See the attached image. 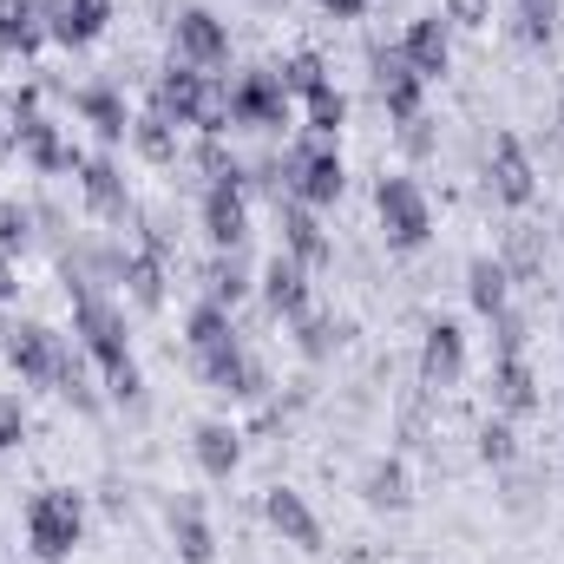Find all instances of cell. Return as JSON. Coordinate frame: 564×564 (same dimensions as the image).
I'll use <instances>...</instances> for the list:
<instances>
[{
    "mask_svg": "<svg viewBox=\"0 0 564 564\" xmlns=\"http://www.w3.org/2000/svg\"><path fill=\"white\" fill-rule=\"evenodd\" d=\"M368 73H375V99H381V112L394 126L426 112V79L401 59V46H368Z\"/></svg>",
    "mask_w": 564,
    "mask_h": 564,
    "instance_id": "obj_7",
    "label": "cell"
},
{
    "mask_svg": "<svg viewBox=\"0 0 564 564\" xmlns=\"http://www.w3.org/2000/svg\"><path fill=\"white\" fill-rule=\"evenodd\" d=\"M552 139L564 144V99H558V112H552Z\"/></svg>",
    "mask_w": 564,
    "mask_h": 564,
    "instance_id": "obj_47",
    "label": "cell"
},
{
    "mask_svg": "<svg viewBox=\"0 0 564 564\" xmlns=\"http://www.w3.org/2000/svg\"><path fill=\"white\" fill-rule=\"evenodd\" d=\"M171 545H177L184 564H217V532H210V519H204L197 499H177L171 506Z\"/></svg>",
    "mask_w": 564,
    "mask_h": 564,
    "instance_id": "obj_26",
    "label": "cell"
},
{
    "mask_svg": "<svg viewBox=\"0 0 564 564\" xmlns=\"http://www.w3.org/2000/svg\"><path fill=\"white\" fill-rule=\"evenodd\" d=\"M197 224H204L210 250H243V243H250V191H243L237 177L204 184V197H197Z\"/></svg>",
    "mask_w": 564,
    "mask_h": 564,
    "instance_id": "obj_11",
    "label": "cell"
},
{
    "mask_svg": "<svg viewBox=\"0 0 564 564\" xmlns=\"http://www.w3.org/2000/svg\"><path fill=\"white\" fill-rule=\"evenodd\" d=\"M33 204H20V197H0V257H26V243H33Z\"/></svg>",
    "mask_w": 564,
    "mask_h": 564,
    "instance_id": "obj_37",
    "label": "cell"
},
{
    "mask_svg": "<svg viewBox=\"0 0 564 564\" xmlns=\"http://www.w3.org/2000/svg\"><path fill=\"white\" fill-rule=\"evenodd\" d=\"M558 0H512V40L519 46H552L558 40Z\"/></svg>",
    "mask_w": 564,
    "mask_h": 564,
    "instance_id": "obj_34",
    "label": "cell"
},
{
    "mask_svg": "<svg viewBox=\"0 0 564 564\" xmlns=\"http://www.w3.org/2000/svg\"><path fill=\"white\" fill-rule=\"evenodd\" d=\"M257 295H263V308L276 315V322H295V315H308V270L276 250L270 263H263V276H257Z\"/></svg>",
    "mask_w": 564,
    "mask_h": 564,
    "instance_id": "obj_21",
    "label": "cell"
},
{
    "mask_svg": "<svg viewBox=\"0 0 564 564\" xmlns=\"http://www.w3.org/2000/svg\"><path fill=\"white\" fill-rule=\"evenodd\" d=\"M341 126H348V93H341L335 79H322V86L302 99V132H308V139H341Z\"/></svg>",
    "mask_w": 564,
    "mask_h": 564,
    "instance_id": "obj_30",
    "label": "cell"
},
{
    "mask_svg": "<svg viewBox=\"0 0 564 564\" xmlns=\"http://www.w3.org/2000/svg\"><path fill=\"white\" fill-rule=\"evenodd\" d=\"M375 217H381L388 250H401V257L433 243V204H426V191L408 171H381L375 177Z\"/></svg>",
    "mask_w": 564,
    "mask_h": 564,
    "instance_id": "obj_4",
    "label": "cell"
},
{
    "mask_svg": "<svg viewBox=\"0 0 564 564\" xmlns=\"http://www.w3.org/2000/svg\"><path fill=\"white\" fill-rule=\"evenodd\" d=\"M164 276H171V263H158V257H144V250H126V295H132V308H164Z\"/></svg>",
    "mask_w": 564,
    "mask_h": 564,
    "instance_id": "obj_31",
    "label": "cell"
},
{
    "mask_svg": "<svg viewBox=\"0 0 564 564\" xmlns=\"http://www.w3.org/2000/svg\"><path fill=\"white\" fill-rule=\"evenodd\" d=\"M204 79H210V73H197V66L171 59V66L151 79V99H144V106H151L158 119H171L177 132H191V119H197V99H204Z\"/></svg>",
    "mask_w": 564,
    "mask_h": 564,
    "instance_id": "obj_19",
    "label": "cell"
},
{
    "mask_svg": "<svg viewBox=\"0 0 564 564\" xmlns=\"http://www.w3.org/2000/svg\"><path fill=\"white\" fill-rule=\"evenodd\" d=\"M459 381H466V328L440 315V322H426V335H421V388L426 394H446Z\"/></svg>",
    "mask_w": 564,
    "mask_h": 564,
    "instance_id": "obj_16",
    "label": "cell"
},
{
    "mask_svg": "<svg viewBox=\"0 0 564 564\" xmlns=\"http://www.w3.org/2000/svg\"><path fill=\"white\" fill-rule=\"evenodd\" d=\"M361 499H368L375 512H408V499H414L408 459H401V453H381V459H368V466H361Z\"/></svg>",
    "mask_w": 564,
    "mask_h": 564,
    "instance_id": "obj_23",
    "label": "cell"
},
{
    "mask_svg": "<svg viewBox=\"0 0 564 564\" xmlns=\"http://www.w3.org/2000/svg\"><path fill=\"white\" fill-rule=\"evenodd\" d=\"M276 79H282L289 99H308V93L328 79V59H322V53H289V59L276 66Z\"/></svg>",
    "mask_w": 564,
    "mask_h": 564,
    "instance_id": "obj_38",
    "label": "cell"
},
{
    "mask_svg": "<svg viewBox=\"0 0 564 564\" xmlns=\"http://www.w3.org/2000/svg\"><path fill=\"white\" fill-rule=\"evenodd\" d=\"M132 230H139L144 257H158V263H171V257H177V237H171V224H164L158 210H139V217H132Z\"/></svg>",
    "mask_w": 564,
    "mask_h": 564,
    "instance_id": "obj_40",
    "label": "cell"
},
{
    "mask_svg": "<svg viewBox=\"0 0 564 564\" xmlns=\"http://www.w3.org/2000/svg\"><path fill=\"white\" fill-rule=\"evenodd\" d=\"M394 46H401V59L421 73L426 86L453 73V20H446V13H414V20H408V33H401Z\"/></svg>",
    "mask_w": 564,
    "mask_h": 564,
    "instance_id": "obj_17",
    "label": "cell"
},
{
    "mask_svg": "<svg viewBox=\"0 0 564 564\" xmlns=\"http://www.w3.org/2000/svg\"><path fill=\"white\" fill-rule=\"evenodd\" d=\"M20 158V139H13V106H7V93H0V164H13Z\"/></svg>",
    "mask_w": 564,
    "mask_h": 564,
    "instance_id": "obj_44",
    "label": "cell"
},
{
    "mask_svg": "<svg viewBox=\"0 0 564 564\" xmlns=\"http://www.w3.org/2000/svg\"><path fill=\"white\" fill-rule=\"evenodd\" d=\"M276 230H282V250H289L308 276L335 263V237L322 230V210H308V204H295V197H276Z\"/></svg>",
    "mask_w": 564,
    "mask_h": 564,
    "instance_id": "obj_14",
    "label": "cell"
},
{
    "mask_svg": "<svg viewBox=\"0 0 564 564\" xmlns=\"http://www.w3.org/2000/svg\"><path fill=\"white\" fill-rule=\"evenodd\" d=\"M263 519H270V532H276L282 545L322 552V519L308 512V499H302L295 486H270V492H263Z\"/></svg>",
    "mask_w": 564,
    "mask_h": 564,
    "instance_id": "obj_20",
    "label": "cell"
},
{
    "mask_svg": "<svg viewBox=\"0 0 564 564\" xmlns=\"http://www.w3.org/2000/svg\"><path fill=\"white\" fill-rule=\"evenodd\" d=\"M191 368H197V381H204L217 401H237V408L270 401V388H276V375H270L243 341H224V348H210V355H191Z\"/></svg>",
    "mask_w": 564,
    "mask_h": 564,
    "instance_id": "obj_5",
    "label": "cell"
},
{
    "mask_svg": "<svg viewBox=\"0 0 564 564\" xmlns=\"http://www.w3.org/2000/svg\"><path fill=\"white\" fill-rule=\"evenodd\" d=\"M171 59H184L197 73L230 66V26L210 7H177V20H171Z\"/></svg>",
    "mask_w": 564,
    "mask_h": 564,
    "instance_id": "obj_8",
    "label": "cell"
},
{
    "mask_svg": "<svg viewBox=\"0 0 564 564\" xmlns=\"http://www.w3.org/2000/svg\"><path fill=\"white\" fill-rule=\"evenodd\" d=\"M204 295L224 302V308H237L243 295H257V270H250V257H243V250H217V257L204 263Z\"/></svg>",
    "mask_w": 564,
    "mask_h": 564,
    "instance_id": "obj_27",
    "label": "cell"
},
{
    "mask_svg": "<svg viewBox=\"0 0 564 564\" xmlns=\"http://www.w3.org/2000/svg\"><path fill=\"white\" fill-rule=\"evenodd\" d=\"M40 13H46V40L53 46H66V53H79V46H93L106 26H112V0H40Z\"/></svg>",
    "mask_w": 564,
    "mask_h": 564,
    "instance_id": "obj_18",
    "label": "cell"
},
{
    "mask_svg": "<svg viewBox=\"0 0 564 564\" xmlns=\"http://www.w3.org/2000/svg\"><path fill=\"white\" fill-rule=\"evenodd\" d=\"M132 151H139L144 164H177L184 144H177V126H171V119H158V112L144 106V112H132Z\"/></svg>",
    "mask_w": 564,
    "mask_h": 564,
    "instance_id": "obj_32",
    "label": "cell"
},
{
    "mask_svg": "<svg viewBox=\"0 0 564 564\" xmlns=\"http://www.w3.org/2000/svg\"><path fill=\"white\" fill-rule=\"evenodd\" d=\"M473 453L492 466V473H506V466H519V426L506 421V414H492V421H479L473 433Z\"/></svg>",
    "mask_w": 564,
    "mask_h": 564,
    "instance_id": "obj_35",
    "label": "cell"
},
{
    "mask_svg": "<svg viewBox=\"0 0 564 564\" xmlns=\"http://www.w3.org/2000/svg\"><path fill=\"white\" fill-rule=\"evenodd\" d=\"M282 171V197H295V204H308V210H328V204H341V191H348V164H341V151L335 139H302L289 144L276 158Z\"/></svg>",
    "mask_w": 564,
    "mask_h": 564,
    "instance_id": "obj_2",
    "label": "cell"
},
{
    "mask_svg": "<svg viewBox=\"0 0 564 564\" xmlns=\"http://www.w3.org/2000/svg\"><path fill=\"white\" fill-rule=\"evenodd\" d=\"M401 151H408V158H414V164H426V158H433V151H440V119H408V126H401Z\"/></svg>",
    "mask_w": 564,
    "mask_h": 564,
    "instance_id": "obj_41",
    "label": "cell"
},
{
    "mask_svg": "<svg viewBox=\"0 0 564 564\" xmlns=\"http://www.w3.org/2000/svg\"><path fill=\"white\" fill-rule=\"evenodd\" d=\"M66 99H73V119H79V126H93V139L106 144V151L132 139V106H126V93H119L112 79L66 86Z\"/></svg>",
    "mask_w": 564,
    "mask_h": 564,
    "instance_id": "obj_12",
    "label": "cell"
},
{
    "mask_svg": "<svg viewBox=\"0 0 564 564\" xmlns=\"http://www.w3.org/2000/svg\"><path fill=\"white\" fill-rule=\"evenodd\" d=\"M486 184H492V197L506 204V210H525L532 197H539V164H532V151L519 132H492V151H486Z\"/></svg>",
    "mask_w": 564,
    "mask_h": 564,
    "instance_id": "obj_9",
    "label": "cell"
},
{
    "mask_svg": "<svg viewBox=\"0 0 564 564\" xmlns=\"http://www.w3.org/2000/svg\"><path fill=\"white\" fill-rule=\"evenodd\" d=\"M191 132H197V139H230V79H224V73L204 79V99H197Z\"/></svg>",
    "mask_w": 564,
    "mask_h": 564,
    "instance_id": "obj_36",
    "label": "cell"
},
{
    "mask_svg": "<svg viewBox=\"0 0 564 564\" xmlns=\"http://www.w3.org/2000/svg\"><path fill=\"white\" fill-rule=\"evenodd\" d=\"M191 459H197V473H204V479H217V486H224V479L243 466V433H237L230 421H197V426H191Z\"/></svg>",
    "mask_w": 564,
    "mask_h": 564,
    "instance_id": "obj_22",
    "label": "cell"
},
{
    "mask_svg": "<svg viewBox=\"0 0 564 564\" xmlns=\"http://www.w3.org/2000/svg\"><path fill=\"white\" fill-rule=\"evenodd\" d=\"M13 139H20V158H26L40 177H66V171L79 177V164H86V151L66 139V132H59L46 112H26V119H13Z\"/></svg>",
    "mask_w": 564,
    "mask_h": 564,
    "instance_id": "obj_13",
    "label": "cell"
},
{
    "mask_svg": "<svg viewBox=\"0 0 564 564\" xmlns=\"http://www.w3.org/2000/svg\"><path fill=\"white\" fill-rule=\"evenodd\" d=\"M86 539V499L73 486H46L26 499V552L33 564H66Z\"/></svg>",
    "mask_w": 564,
    "mask_h": 564,
    "instance_id": "obj_3",
    "label": "cell"
},
{
    "mask_svg": "<svg viewBox=\"0 0 564 564\" xmlns=\"http://www.w3.org/2000/svg\"><path fill=\"white\" fill-rule=\"evenodd\" d=\"M525 341H532V322H525L519 308H499V315H492V361H499V355H525Z\"/></svg>",
    "mask_w": 564,
    "mask_h": 564,
    "instance_id": "obj_39",
    "label": "cell"
},
{
    "mask_svg": "<svg viewBox=\"0 0 564 564\" xmlns=\"http://www.w3.org/2000/svg\"><path fill=\"white\" fill-rule=\"evenodd\" d=\"M59 282H66V302H73V335H79L86 361H99L106 394H112L119 408H144V375H139V361H132L126 302H119L112 289H99L93 270H86L73 250H59Z\"/></svg>",
    "mask_w": 564,
    "mask_h": 564,
    "instance_id": "obj_1",
    "label": "cell"
},
{
    "mask_svg": "<svg viewBox=\"0 0 564 564\" xmlns=\"http://www.w3.org/2000/svg\"><path fill=\"white\" fill-rule=\"evenodd\" d=\"M486 394H492V414L506 421H532L545 408V388H539V368L525 355H499L492 375H486Z\"/></svg>",
    "mask_w": 564,
    "mask_h": 564,
    "instance_id": "obj_15",
    "label": "cell"
},
{
    "mask_svg": "<svg viewBox=\"0 0 564 564\" xmlns=\"http://www.w3.org/2000/svg\"><path fill=\"white\" fill-rule=\"evenodd\" d=\"M224 341H243V335H237V308L197 295L191 315H184V348H191V355H210V348H224Z\"/></svg>",
    "mask_w": 564,
    "mask_h": 564,
    "instance_id": "obj_24",
    "label": "cell"
},
{
    "mask_svg": "<svg viewBox=\"0 0 564 564\" xmlns=\"http://www.w3.org/2000/svg\"><path fill=\"white\" fill-rule=\"evenodd\" d=\"M79 197H86V210H93L99 224H112V230H132V217H139V197H132L126 171L112 164V151H99V158L79 164Z\"/></svg>",
    "mask_w": 564,
    "mask_h": 564,
    "instance_id": "obj_10",
    "label": "cell"
},
{
    "mask_svg": "<svg viewBox=\"0 0 564 564\" xmlns=\"http://www.w3.org/2000/svg\"><path fill=\"white\" fill-rule=\"evenodd\" d=\"M0 368H7V348H0Z\"/></svg>",
    "mask_w": 564,
    "mask_h": 564,
    "instance_id": "obj_48",
    "label": "cell"
},
{
    "mask_svg": "<svg viewBox=\"0 0 564 564\" xmlns=\"http://www.w3.org/2000/svg\"><path fill=\"white\" fill-rule=\"evenodd\" d=\"M13 302H20V263L0 257V308H13Z\"/></svg>",
    "mask_w": 564,
    "mask_h": 564,
    "instance_id": "obj_45",
    "label": "cell"
},
{
    "mask_svg": "<svg viewBox=\"0 0 564 564\" xmlns=\"http://www.w3.org/2000/svg\"><path fill=\"white\" fill-rule=\"evenodd\" d=\"M40 46H46V13H40V0H0V53L33 59Z\"/></svg>",
    "mask_w": 564,
    "mask_h": 564,
    "instance_id": "obj_25",
    "label": "cell"
},
{
    "mask_svg": "<svg viewBox=\"0 0 564 564\" xmlns=\"http://www.w3.org/2000/svg\"><path fill=\"white\" fill-rule=\"evenodd\" d=\"M466 302H473V315H499V308H512V276H506V263L499 257H473L466 263Z\"/></svg>",
    "mask_w": 564,
    "mask_h": 564,
    "instance_id": "obj_29",
    "label": "cell"
},
{
    "mask_svg": "<svg viewBox=\"0 0 564 564\" xmlns=\"http://www.w3.org/2000/svg\"><path fill=\"white\" fill-rule=\"evenodd\" d=\"M289 126H295V99L282 93L276 66L230 79V132H289Z\"/></svg>",
    "mask_w": 564,
    "mask_h": 564,
    "instance_id": "obj_6",
    "label": "cell"
},
{
    "mask_svg": "<svg viewBox=\"0 0 564 564\" xmlns=\"http://www.w3.org/2000/svg\"><path fill=\"white\" fill-rule=\"evenodd\" d=\"M315 7H322L328 20H361V13H368L375 0H315Z\"/></svg>",
    "mask_w": 564,
    "mask_h": 564,
    "instance_id": "obj_46",
    "label": "cell"
},
{
    "mask_svg": "<svg viewBox=\"0 0 564 564\" xmlns=\"http://www.w3.org/2000/svg\"><path fill=\"white\" fill-rule=\"evenodd\" d=\"M289 328H295V348H302V361H335V348L348 341V328H341L335 315H315V308H308V315H295Z\"/></svg>",
    "mask_w": 564,
    "mask_h": 564,
    "instance_id": "obj_33",
    "label": "cell"
},
{
    "mask_svg": "<svg viewBox=\"0 0 564 564\" xmlns=\"http://www.w3.org/2000/svg\"><path fill=\"white\" fill-rule=\"evenodd\" d=\"M20 440H26V401L0 388V453H13Z\"/></svg>",
    "mask_w": 564,
    "mask_h": 564,
    "instance_id": "obj_42",
    "label": "cell"
},
{
    "mask_svg": "<svg viewBox=\"0 0 564 564\" xmlns=\"http://www.w3.org/2000/svg\"><path fill=\"white\" fill-rule=\"evenodd\" d=\"M440 13H446L453 26H466V33H473V26H486V20H492V0H440Z\"/></svg>",
    "mask_w": 564,
    "mask_h": 564,
    "instance_id": "obj_43",
    "label": "cell"
},
{
    "mask_svg": "<svg viewBox=\"0 0 564 564\" xmlns=\"http://www.w3.org/2000/svg\"><path fill=\"white\" fill-rule=\"evenodd\" d=\"M545 257H552V243H545L539 224H512L506 243H499V263H506V276L512 282H539L545 276Z\"/></svg>",
    "mask_w": 564,
    "mask_h": 564,
    "instance_id": "obj_28",
    "label": "cell"
}]
</instances>
